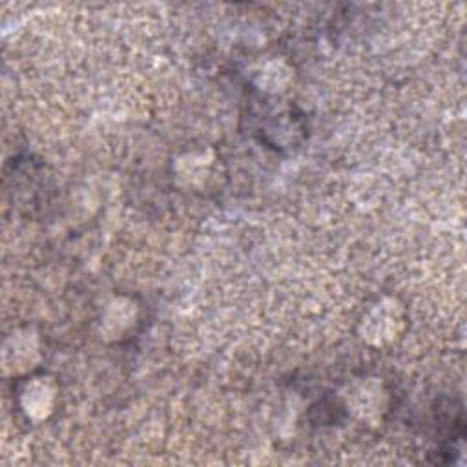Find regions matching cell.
<instances>
[{"label":"cell","instance_id":"6da1fadb","mask_svg":"<svg viewBox=\"0 0 467 467\" xmlns=\"http://www.w3.org/2000/svg\"><path fill=\"white\" fill-rule=\"evenodd\" d=\"M405 308L398 299L383 297L376 301L361 319V337L372 345L394 341L405 328Z\"/></svg>","mask_w":467,"mask_h":467},{"label":"cell","instance_id":"7a4b0ae2","mask_svg":"<svg viewBox=\"0 0 467 467\" xmlns=\"http://www.w3.org/2000/svg\"><path fill=\"white\" fill-rule=\"evenodd\" d=\"M4 368L9 374L22 376L31 372L40 361L38 337L31 330H16L5 339L2 348Z\"/></svg>","mask_w":467,"mask_h":467},{"label":"cell","instance_id":"3957f363","mask_svg":"<svg viewBox=\"0 0 467 467\" xmlns=\"http://www.w3.org/2000/svg\"><path fill=\"white\" fill-rule=\"evenodd\" d=\"M58 387L49 376L29 378L20 390V403L27 416L35 420L47 418L53 412Z\"/></svg>","mask_w":467,"mask_h":467},{"label":"cell","instance_id":"277c9868","mask_svg":"<svg viewBox=\"0 0 467 467\" xmlns=\"http://www.w3.org/2000/svg\"><path fill=\"white\" fill-rule=\"evenodd\" d=\"M376 387H378V383H368V390H367V394H368V396H367V407H368L370 398H372L370 394H372V390H374ZM352 400L356 401V409H354V410H358V412L361 414V410H363V407H365V398H363V396H359L358 392H354V394H352Z\"/></svg>","mask_w":467,"mask_h":467}]
</instances>
